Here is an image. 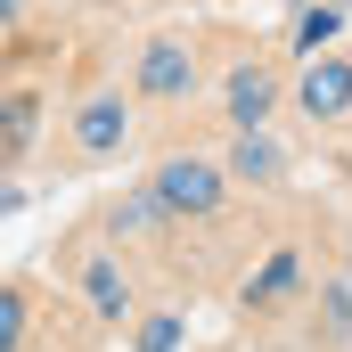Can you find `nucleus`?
Returning a JSON list of instances; mask_svg holds the SVG:
<instances>
[{
    "mask_svg": "<svg viewBox=\"0 0 352 352\" xmlns=\"http://www.w3.org/2000/svg\"><path fill=\"white\" fill-rule=\"evenodd\" d=\"M148 188L164 197V213L180 221H205V213H221V197H230V164H205V156H173V164H156Z\"/></svg>",
    "mask_w": 352,
    "mask_h": 352,
    "instance_id": "1",
    "label": "nucleus"
},
{
    "mask_svg": "<svg viewBox=\"0 0 352 352\" xmlns=\"http://www.w3.org/2000/svg\"><path fill=\"white\" fill-rule=\"evenodd\" d=\"M295 107L311 115V123H336V115H352V66L344 58H303V82H295Z\"/></svg>",
    "mask_w": 352,
    "mask_h": 352,
    "instance_id": "2",
    "label": "nucleus"
},
{
    "mask_svg": "<svg viewBox=\"0 0 352 352\" xmlns=\"http://www.w3.org/2000/svg\"><path fill=\"white\" fill-rule=\"evenodd\" d=\"M188 82H197V58H188V41L156 33V41L140 50V90H148V98H188Z\"/></svg>",
    "mask_w": 352,
    "mask_h": 352,
    "instance_id": "3",
    "label": "nucleus"
},
{
    "mask_svg": "<svg viewBox=\"0 0 352 352\" xmlns=\"http://www.w3.org/2000/svg\"><path fill=\"white\" fill-rule=\"evenodd\" d=\"M123 140H131V115H123L115 90H98V98L74 107V148H82V156H115Z\"/></svg>",
    "mask_w": 352,
    "mask_h": 352,
    "instance_id": "4",
    "label": "nucleus"
},
{
    "mask_svg": "<svg viewBox=\"0 0 352 352\" xmlns=\"http://www.w3.org/2000/svg\"><path fill=\"white\" fill-rule=\"evenodd\" d=\"M221 98H230V123H238V131H263V123H270V98H278V82H270V66H238Z\"/></svg>",
    "mask_w": 352,
    "mask_h": 352,
    "instance_id": "5",
    "label": "nucleus"
},
{
    "mask_svg": "<svg viewBox=\"0 0 352 352\" xmlns=\"http://www.w3.org/2000/svg\"><path fill=\"white\" fill-rule=\"evenodd\" d=\"M278 173H287L278 140H270V131H238V148H230V180H246V188H270Z\"/></svg>",
    "mask_w": 352,
    "mask_h": 352,
    "instance_id": "6",
    "label": "nucleus"
},
{
    "mask_svg": "<svg viewBox=\"0 0 352 352\" xmlns=\"http://www.w3.org/2000/svg\"><path fill=\"white\" fill-rule=\"evenodd\" d=\"M82 295H90L98 320H123V311H131V287H123V270L107 263V254H90V263H82Z\"/></svg>",
    "mask_w": 352,
    "mask_h": 352,
    "instance_id": "7",
    "label": "nucleus"
},
{
    "mask_svg": "<svg viewBox=\"0 0 352 352\" xmlns=\"http://www.w3.org/2000/svg\"><path fill=\"white\" fill-rule=\"evenodd\" d=\"M295 278H303V263H295V246H278V254H270V263L254 270V278H246V303H278V295H287Z\"/></svg>",
    "mask_w": 352,
    "mask_h": 352,
    "instance_id": "8",
    "label": "nucleus"
},
{
    "mask_svg": "<svg viewBox=\"0 0 352 352\" xmlns=\"http://www.w3.org/2000/svg\"><path fill=\"white\" fill-rule=\"evenodd\" d=\"M336 25H344V8H336V0H320V8H303V16H295V50H303V58H320V50L336 41Z\"/></svg>",
    "mask_w": 352,
    "mask_h": 352,
    "instance_id": "9",
    "label": "nucleus"
},
{
    "mask_svg": "<svg viewBox=\"0 0 352 352\" xmlns=\"http://www.w3.org/2000/svg\"><path fill=\"white\" fill-rule=\"evenodd\" d=\"M131 352H180V311H148L140 336H131Z\"/></svg>",
    "mask_w": 352,
    "mask_h": 352,
    "instance_id": "10",
    "label": "nucleus"
},
{
    "mask_svg": "<svg viewBox=\"0 0 352 352\" xmlns=\"http://www.w3.org/2000/svg\"><path fill=\"white\" fill-rule=\"evenodd\" d=\"M33 123H41V98H33V90H16V98H8V156H25V148H33Z\"/></svg>",
    "mask_w": 352,
    "mask_h": 352,
    "instance_id": "11",
    "label": "nucleus"
},
{
    "mask_svg": "<svg viewBox=\"0 0 352 352\" xmlns=\"http://www.w3.org/2000/svg\"><path fill=\"white\" fill-rule=\"evenodd\" d=\"M16 336H25V295L0 303V352H16Z\"/></svg>",
    "mask_w": 352,
    "mask_h": 352,
    "instance_id": "12",
    "label": "nucleus"
},
{
    "mask_svg": "<svg viewBox=\"0 0 352 352\" xmlns=\"http://www.w3.org/2000/svg\"><path fill=\"white\" fill-rule=\"evenodd\" d=\"M352 328V287H328V336H344Z\"/></svg>",
    "mask_w": 352,
    "mask_h": 352,
    "instance_id": "13",
    "label": "nucleus"
},
{
    "mask_svg": "<svg viewBox=\"0 0 352 352\" xmlns=\"http://www.w3.org/2000/svg\"><path fill=\"white\" fill-rule=\"evenodd\" d=\"M16 8H25V0H0V16H16Z\"/></svg>",
    "mask_w": 352,
    "mask_h": 352,
    "instance_id": "14",
    "label": "nucleus"
},
{
    "mask_svg": "<svg viewBox=\"0 0 352 352\" xmlns=\"http://www.w3.org/2000/svg\"><path fill=\"white\" fill-rule=\"evenodd\" d=\"M336 8H352V0H336Z\"/></svg>",
    "mask_w": 352,
    "mask_h": 352,
    "instance_id": "15",
    "label": "nucleus"
}]
</instances>
